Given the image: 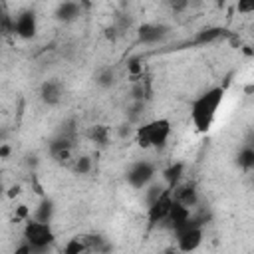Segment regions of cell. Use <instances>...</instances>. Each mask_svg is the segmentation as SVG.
Masks as SVG:
<instances>
[{"label": "cell", "instance_id": "8992f818", "mask_svg": "<svg viewBox=\"0 0 254 254\" xmlns=\"http://www.w3.org/2000/svg\"><path fill=\"white\" fill-rule=\"evenodd\" d=\"M73 145H75V139H69V137H64V135H56L50 145H48V151H50V157L60 163V165H67L71 167L73 163Z\"/></svg>", "mask_w": 254, "mask_h": 254}, {"label": "cell", "instance_id": "44dd1931", "mask_svg": "<svg viewBox=\"0 0 254 254\" xmlns=\"http://www.w3.org/2000/svg\"><path fill=\"white\" fill-rule=\"evenodd\" d=\"M165 189H167V185L165 183H151L147 189H145V200H147V206L151 204V202H155L163 192H165Z\"/></svg>", "mask_w": 254, "mask_h": 254}, {"label": "cell", "instance_id": "7a4b0ae2", "mask_svg": "<svg viewBox=\"0 0 254 254\" xmlns=\"http://www.w3.org/2000/svg\"><path fill=\"white\" fill-rule=\"evenodd\" d=\"M171 137V121L165 117L141 123L135 129V141L141 149H163Z\"/></svg>", "mask_w": 254, "mask_h": 254}, {"label": "cell", "instance_id": "3957f363", "mask_svg": "<svg viewBox=\"0 0 254 254\" xmlns=\"http://www.w3.org/2000/svg\"><path fill=\"white\" fill-rule=\"evenodd\" d=\"M24 240L32 246V252H46L56 240V234L52 230V222L28 218L24 224Z\"/></svg>", "mask_w": 254, "mask_h": 254}, {"label": "cell", "instance_id": "ba28073f", "mask_svg": "<svg viewBox=\"0 0 254 254\" xmlns=\"http://www.w3.org/2000/svg\"><path fill=\"white\" fill-rule=\"evenodd\" d=\"M169 34H171V28L167 24H157V22H147V24H141L137 28L139 44H147V46L163 42Z\"/></svg>", "mask_w": 254, "mask_h": 254}, {"label": "cell", "instance_id": "5bb4252c", "mask_svg": "<svg viewBox=\"0 0 254 254\" xmlns=\"http://www.w3.org/2000/svg\"><path fill=\"white\" fill-rule=\"evenodd\" d=\"M81 238L87 246V252H109L111 250V244L99 234H81Z\"/></svg>", "mask_w": 254, "mask_h": 254}, {"label": "cell", "instance_id": "4fadbf2b", "mask_svg": "<svg viewBox=\"0 0 254 254\" xmlns=\"http://www.w3.org/2000/svg\"><path fill=\"white\" fill-rule=\"evenodd\" d=\"M183 175H185V165L183 163H173L163 171V183L171 189H175L179 183H183Z\"/></svg>", "mask_w": 254, "mask_h": 254}, {"label": "cell", "instance_id": "5b68a950", "mask_svg": "<svg viewBox=\"0 0 254 254\" xmlns=\"http://www.w3.org/2000/svg\"><path fill=\"white\" fill-rule=\"evenodd\" d=\"M175 198H173V189L167 187L165 192L147 206V218H149V226H159L167 220L169 212H171V206H173Z\"/></svg>", "mask_w": 254, "mask_h": 254}, {"label": "cell", "instance_id": "30bf717a", "mask_svg": "<svg viewBox=\"0 0 254 254\" xmlns=\"http://www.w3.org/2000/svg\"><path fill=\"white\" fill-rule=\"evenodd\" d=\"M83 10H85V8L81 6L79 0H64V2H60L58 8H56V18H58L60 22H64V24H71V22L79 20V16H81Z\"/></svg>", "mask_w": 254, "mask_h": 254}, {"label": "cell", "instance_id": "83f0119b", "mask_svg": "<svg viewBox=\"0 0 254 254\" xmlns=\"http://www.w3.org/2000/svg\"><path fill=\"white\" fill-rule=\"evenodd\" d=\"M79 2H81V6H83L85 10H87V8H91V0H79Z\"/></svg>", "mask_w": 254, "mask_h": 254}, {"label": "cell", "instance_id": "7402d4cb", "mask_svg": "<svg viewBox=\"0 0 254 254\" xmlns=\"http://www.w3.org/2000/svg\"><path fill=\"white\" fill-rule=\"evenodd\" d=\"M64 252L65 254H81V252H87V246H85V242H83L81 236H75V238H71L64 246Z\"/></svg>", "mask_w": 254, "mask_h": 254}, {"label": "cell", "instance_id": "f546056e", "mask_svg": "<svg viewBox=\"0 0 254 254\" xmlns=\"http://www.w3.org/2000/svg\"><path fill=\"white\" fill-rule=\"evenodd\" d=\"M252 185H254V181H252Z\"/></svg>", "mask_w": 254, "mask_h": 254}, {"label": "cell", "instance_id": "603a6c76", "mask_svg": "<svg viewBox=\"0 0 254 254\" xmlns=\"http://www.w3.org/2000/svg\"><path fill=\"white\" fill-rule=\"evenodd\" d=\"M127 69H129L131 79H133V81H137V77H141V75H143V64H141V60H139V58H131V60H129V64H127Z\"/></svg>", "mask_w": 254, "mask_h": 254}, {"label": "cell", "instance_id": "e0dca14e", "mask_svg": "<svg viewBox=\"0 0 254 254\" xmlns=\"http://www.w3.org/2000/svg\"><path fill=\"white\" fill-rule=\"evenodd\" d=\"M224 34H226V30H222V28H204V30H200V32L194 36V44L204 46V44L216 42V40L222 38Z\"/></svg>", "mask_w": 254, "mask_h": 254}, {"label": "cell", "instance_id": "cb8c5ba5", "mask_svg": "<svg viewBox=\"0 0 254 254\" xmlns=\"http://www.w3.org/2000/svg\"><path fill=\"white\" fill-rule=\"evenodd\" d=\"M167 4H169V8H171L175 14H183V12L189 10L190 0H167Z\"/></svg>", "mask_w": 254, "mask_h": 254}, {"label": "cell", "instance_id": "9c48e42d", "mask_svg": "<svg viewBox=\"0 0 254 254\" xmlns=\"http://www.w3.org/2000/svg\"><path fill=\"white\" fill-rule=\"evenodd\" d=\"M40 99L48 107H56L64 99V85L58 79H46L40 85Z\"/></svg>", "mask_w": 254, "mask_h": 254}, {"label": "cell", "instance_id": "7c38bea8", "mask_svg": "<svg viewBox=\"0 0 254 254\" xmlns=\"http://www.w3.org/2000/svg\"><path fill=\"white\" fill-rule=\"evenodd\" d=\"M190 208L189 206H185V204H181V202H173V206H171V212H169V216H167V220L163 222V226H167L171 232H175L177 228H181L189 218H190Z\"/></svg>", "mask_w": 254, "mask_h": 254}, {"label": "cell", "instance_id": "ac0fdd59", "mask_svg": "<svg viewBox=\"0 0 254 254\" xmlns=\"http://www.w3.org/2000/svg\"><path fill=\"white\" fill-rule=\"evenodd\" d=\"M87 137H89L93 143H97L99 147H105V145L109 143L111 133H109V127H107V125H93V127L87 131Z\"/></svg>", "mask_w": 254, "mask_h": 254}, {"label": "cell", "instance_id": "d4e9b609", "mask_svg": "<svg viewBox=\"0 0 254 254\" xmlns=\"http://www.w3.org/2000/svg\"><path fill=\"white\" fill-rule=\"evenodd\" d=\"M236 10L240 14H252L254 12V0H236Z\"/></svg>", "mask_w": 254, "mask_h": 254}, {"label": "cell", "instance_id": "ffe728a7", "mask_svg": "<svg viewBox=\"0 0 254 254\" xmlns=\"http://www.w3.org/2000/svg\"><path fill=\"white\" fill-rule=\"evenodd\" d=\"M115 79H117V75H115V69H111V67H101L95 73V83L99 87H105V89L115 85Z\"/></svg>", "mask_w": 254, "mask_h": 254}, {"label": "cell", "instance_id": "4316f807", "mask_svg": "<svg viewBox=\"0 0 254 254\" xmlns=\"http://www.w3.org/2000/svg\"><path fill=\"white\" fill-rule=\"evenodd\" d=\"M8 155H10V147L4 143V145H2V149H0V157H2V159H6Z\"/></svg>", "mask_w": 254, "mask_h": 254}, {"label": "cell", "instance_id": "277c9868", "mask_svg": "<svg viewBox=\"0 0 254 254\" xmlns=\"http://www.w3.org/2000/svg\"><path fill=\"white\" fill-rule=\"evenodd\" d=\"M155 165L151 161H135L125 171V181L135 190H145L155 181Z\"/></svg>", "mask_w": 254, "mask_h": 254}, {"label": "cell", "instance_id": "52a82bcc", "mask_svg": "<svg viewBox=\"0 0 254 254\" xmlns=\"http://www.w3.org/2000/svg\"><path fill=\"white\" fill-rule=\"evenodd\" d=\"M38 32V16L34 10H22L14 18V34L22 40H32Z\"/></svg>", "mask_w": 254, "mask_h": 254}, {"label": "cell", "instance_id": "d6986e66", "mask_svg": "<svg viewBox=\"0 0 254 254\" xmlns=\"http://www.w3.org/2000/svg\"><path fill=\"white\" fill-rule=\"evenodd\" d=\"M69 169H71L75 175H87V173H91V169H93V161H91L89 155H79V157L73 159V163H71Z\"/></svg>", "mask_w": 254, "mask_h": 254}, {"label": "cell", "instance_id": "6da1fadb", "mask_svg": "<svg viewBox=\"0 0 254 254\" xmlns=\"http://www.w3.org/2000/svg\"><path fill=\"white\" fill-rule=\"evenodd\" d=\"M222 99H224V87L216 85V87H210L206 89L204 93H200L198 97L192 99L190 103V121L194 125V129L198 133H206L214 119H216V113L222 105Z\"/></svg>", "mask_w": 254, "mask_h": 254}, {"label": "cell", "instance_id": "484cf974", "mask_svg": "<svg viewBox=\"0 0 254 254\" xmlns=\"http://www.w3.org/2000/svg\"><path fill=\"white\" fill-rule=\"evenodd\" d=\"M28 216V208L26 206H20L18 212H16V218H26Z\"/></svg>", "mask_w": 254, "mask_h": 254}, {"label": "cell", "instance_id": "f1b7e54d", "mask_svg": "<svg viewBox=\"0 0 254 254\" xmlns=\"http://www.w3.org/2000/svg\"><path fill=\"white\" fill-rule=\"evenodd\" d=\"M216 4H218V6H224V4H226V0H216Z\"/></svg>", "mask_w": 254, "mask_h": 254}, {"label": "cell", "instance_id": "8fae6325", "mask_svg": "<svg viewBox=\"0 0 254 254\" xmlns=\"http://www.w3.org/2000/svg\"><path fill=\"white\" fill-rule=\"evenodd\" d=\"M173 198L189 208L196 206L198 204V190H196V185L194 183H179L175 189H173Z\"/></svg>", "mask_w": 254, "mask_h": 254}, {"label": "cell", "instance_id": "9a60e30c", "mask_svg": "<svg viewBox=\"0 0 254 254\" xmlns=\"http://www.w3.org/2000/svg\"><path fill=\"white\" fill-rule=\"evenodd\" d=\"M236 163L242 171H254V145H244L238 155H236Z\"/></svg>", "mask_w": 254, "mask_h": 254}, {"label": "cell", "instance_id": "2e32d148", "mask_svg": "<svg viewBox=\"0 0 254 254\" xmlns=\"http://www.w3.org/2000/svg\"><path fill=\"white\" fill-rule=\"evenodd\" d=\"M54 212H56V206H54V200H50V198H44L38 206H36V210H34V216L32 218H36V220H42V222H52V218H54Z\"/></svg>", "mask_w": 254, "mask_h": 254}]
</instances>
